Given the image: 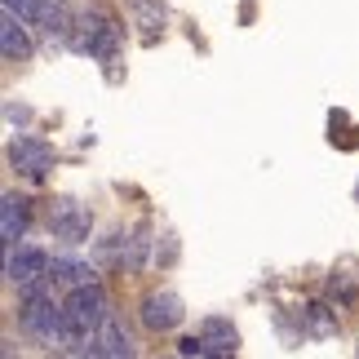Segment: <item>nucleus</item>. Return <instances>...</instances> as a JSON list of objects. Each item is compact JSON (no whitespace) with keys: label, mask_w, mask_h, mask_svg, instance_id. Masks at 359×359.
<instances>
[{"label":"nucleus","mask_w":359,"mask_h":359,"mask_svg":"<svg viewBox=\"0 0 359 359\" xmlns=\"http://www.w3.org/2000/svg\"><path fill=\"white\" fill-rule=\"evenodd\" d=\"M67 40H72L80 53H93V58L111 62L116 49H120V22L107 18L98 5H76L72 9V36Z\"/></svg>","instance_id":"nucleus-1"},{"label":"nucleus","mask_w":359,"mask_h":359,"mask_svg":"<svg viewBox=\"0 0 359 359\" xmlns=\"http://www.w3.org/2000/svg\"><path fill=\"white\" fill-rule=\"evenodd\" d=\"M76 355H93V359H133L137 346H133V337L124 333V324L116 320V315H107L98 328H89V333L80 337Z\"/></svg>","instance_id":"nucleus-2"},{"label":"nucleus","mask_w":359,"mask_h":359,"mask_svg":"<svg viewBox=\"0 0 359 359\" xmlns=\"http://www.w3.org/2000/svg\"><path fill=\"white\" fill-rule=\"evenodd\" d=\"M67 306V320H72V328L80 337L89 333V328H98L107 315H111V302H107V293L98 284H80V288H72V297L62 302Z\"/></svg>","instance_id":"nucleus-3"},{"label":"nucleus","mask_w":359,"mask_h":359,"mask_svg":"<svg viewBox=\"0 0 359 359\" xmlns=\"http://www.w3.org/2000/svg\"><path fill=\"white\" fill-rule=\"evenodd\" d=\"M49 231H53L58 240H67V244L89 240V231H93V213H89V204H85V200H76V196L53 200V209H49Z\"/></svg>","instance_id":"nucleus-4"},{"label":"nucleus","mask_w":359,"mask_h":359,"mask_svg":"<svg viewBox=\"0 0 359 359\" xmlns=\"http://www.w3.org/2000/svg\"><path fill=\"white\" fill-rule=\"evenodd\" d=\"M45 275H49L45 248H36V244H9L5 248V280L13 288H27V284L45 280Z\"/></svg>","instance_id":"nucleus-5"},{"label":"nucleus","mask_w":359,"mask_h":359,"mask_svg":"<svg viewBox=\"0 0 359 359\" xmlns=\"http://www.w3.org/2000/svg\"><path fill=\"white\" fill-rule=\"evenodd\" d=\"M142 324L151 328V333H169V328H177L187 320V306H182V297L169 293V288H160V293H147L142 297Z\"/></svg>","instance_id":"nucleus-6"},{"label":"nucleus","mask_w":359,"mask_h":359,"mask_svg":"<svg viewBox=\"0 0 359 359\" xmlns=\"http://www.w3.org/2000/svg\"><path fill=\"white\" fill-rule=\"evenodd\" d=\"M9 164L22 169L27 177H45L53 169V147L40 142V137H13L9 142Z\"/></svg>","instance_id":"nucleus-7"},{"label":"nucleus","mask_w":359,"mask_h":359,"mask_svg":"<svg viewBox=\"0 0 359 359\" xmlns=\"http://www.w3.org/2000/svg\"><path fill=\"white\" fill-rule=\"evenodd\" d=\"M196 337H200V359H231L240 351V333L231 328V320H217V315L200 324Z\"/></svg>","instance_id":"nucleus-8"},{"label":"nucleus","mask_w":359,"mask_h":359,"mask_svg":"<svg viewBox=\"0 0 359 359\" xmlns=\"http://www.w3.org/2000/svg\"><path fill=\"white\" fill-rule=\"evenodd\" d=\"M0 49H5L9 62H18L32 53V36H27V18H18L13 9H5V18H0Z\"/></svg>","instance_id":"nucleus-9"},{"label":"nucleus","mask_w":359,"mask_h":359,"mask_svg":"<svg viewBox=\"0 0 359 359\" xmlns=\"http://www.w3.org/2000/svg\"><path fill=\"white\" fill-rule=\"evenodd\" d=\"M22 231H27V200L5 191V200H0V240H5V248L18 244Z\"/></svg>","instance_id":"nucleus-10"},{"label":"nucleus","mask_w":359,"mask_h":359,"mask_svg":"<svg viewBox=\"0 0 359 359\" xmlns=\"http://www.w3.org/2000/svg\"><path fill=\"white\" fill-rule=\"evenodd\" d=\"M151 248H156V240H151V226H137L124 236V257H120V266L124 271H142L147 262H151Z\"/></svg>","instance_id":"nucleus-11"},{"label":"nucleus","mask_w":359,"mask_h":359,"mask_svg":"<svg viewBox=\"0 0 359 359\" xmlns=\"http://www.w3.org/2000/svg\"><path fill=\"white\" fill-rule=\"evenodd\" d=\"M49 275H53V280H58L62 288L93 284V266H89V262H80V257H62V253L49 262Z\"/></svg>","instance_id":"nucleus-12"},{"label":"nucleus","mask_w":359,"mask_h":359,"mask_svg":"<svg viewBox=\"0 0 359 359\" xmlns=\"http://www.w3.org/2000/svg\"><path fill=\"white\" fill-rule=\"evenodd\" d=\"M133 18H137V27H142V36L151 40V36H156V27L164 22L160 0H133Z\"/></svg>","instance_id":"nucleus-13"},{"label":"nucleus","mask_w":359,"mask_h":359,"mask_svg":"<svg viewBox=\"0 0 359 359\" xmlns=\"http://www.w3.org/2000/svg\"><path fill=\"white\" fill-rule=\"evenodd\" d=\"M302 315H306V333H337V320H333V311H328V306H306V311H302Z\"/></svg>","instance_id":"nucleus-14"},{"label":"nucleus","mask_w":359,"mask_h":359,"mask_svg":"<svg viewBox=\"0 0 359 359\" xmlns=\"http://www.w3.org/2000/svg\"><path fill=\"white\" fill-rule=\"evenodd\" d=\"M5 9H13V13H18V18H27V22H36L40 0H5Z\"/></svg>","instance_id":"nucleus-15"}]
</instances>
